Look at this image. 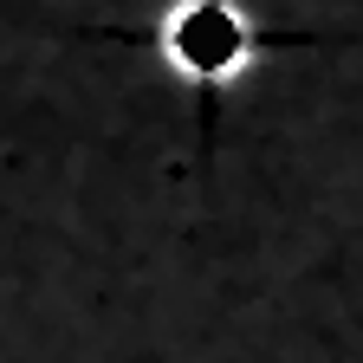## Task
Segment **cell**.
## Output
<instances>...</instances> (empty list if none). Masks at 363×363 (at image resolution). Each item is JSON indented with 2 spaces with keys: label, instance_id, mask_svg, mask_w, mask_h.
Wrapping results in <instances>:
<instances>
[{
  "label": "cell",
  "instance_id": "obj_1",
  "mask_svg": "<svg viewBox=\"0 0 363 363\" xmlns=\"http://www.w3.org/2000/svg\"><path fill=\"white\" fill-rule=\"evenodd\" d=\"M150 39L162 65L195 91H227L266 59V26L240 0H175L150 26Z\"/></svg>",
  "mask_w": 363,
  "mask_h": 363
}]
</instances>
